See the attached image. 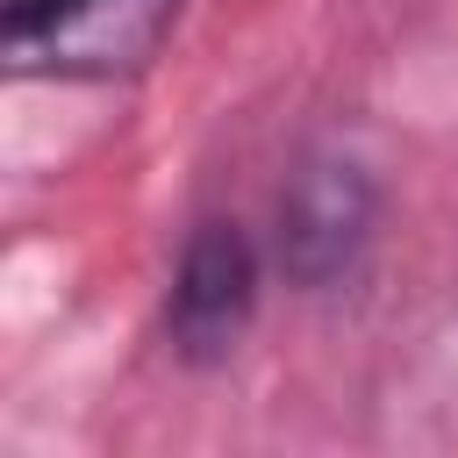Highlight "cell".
Listing matches in <instances>:
<instances>
[{"instance_id": "6da1fadb", "label": "cell", "mask_w": 458, "mask_h": 458, "mask_svg": "<svg viewBox=\"0 0 458 458\" xmlns=\"http://www.w3.org/2000/svg\"><path fill=\"white\" fill-rule=\"evenodd\" d=\"M186 0H7V64L36 79H122L150 64Z\"/></svg>"}, {"instance_id": "7a4b0ae2", "label": "cell", "mask_w": 458, "mask_h": 458, "mask_svg": "<svg viewBox=\"0 0 458 458\" xmlns=\"http://www.w3.org/2000/svg\"><path fill=\"white\" fill-rule=\"evenodd\" d=\"M258 308V250L236 222H200L172 265V301H165V329L172 351L186 365H215L236 351V336L250 329Z\"/></svg>"}, {"instance_id": "3957f363", "label": "cell", "mask_w": 458, "mask_h": 458, "mask_svg": "<svg viewBox=\"0 0 458 458\" xmlns=\"http://www.w3.org/2000/svg\"><path fill=\"white\" fill-rule=\"evenodd\" d=\"M372 215H379V193L365 179V165L351 157H308L279 200V272L293 286H336L365 236H372Z\"/></svg>"}]
</instances>
